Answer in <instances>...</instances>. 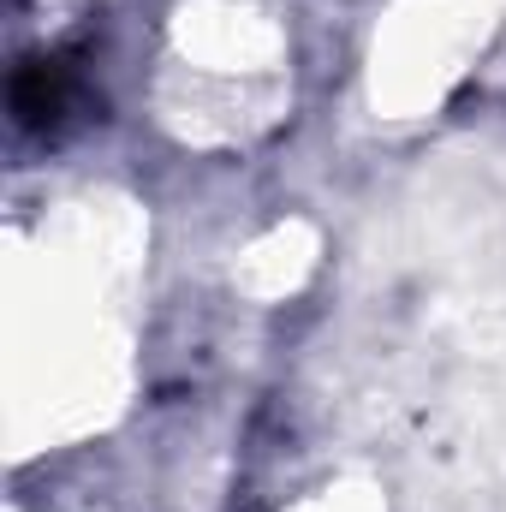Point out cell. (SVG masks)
Wrapping results in <instances>:
<instances>
[{
    "mask_svg": "<svg viewBox=\"0 0 506 512\" xmlns=\"http://www.w3.org/2000/svg\"><path fill=\"white\" fill-rule=\"evenodd\" d=\"M72 96V66L66 60H24L12 72V120L18 126H48L66 114Z\"/></svg>",
    "mask_w": 506,
    "mask_h": 512,
    "instance_id": "1",
    "label": "cell"
}]
</instances>
